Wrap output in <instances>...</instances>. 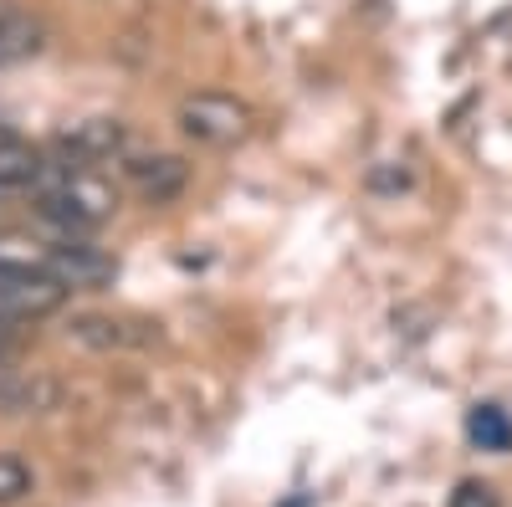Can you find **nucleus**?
Here are the masks:
<instances>
[{
	"instance_id": "8",
	"label": "nucleus",
	"mask_w": 512,
	"mask_h": 507,
	"mask_svg": "<svg viewBox=\"0 0 512 507\" xmlns=\"http://www.w3.org/2000/svg\"><path fill=\"white\" fill-rule=\"evenodd\" d=\"M466 441L477 451H512V415L502 405H472L466 410Z\"/></svg>"
},
{
	"instance_id": "4",
	"label": "nucleus",
	"mask_w": 512,
	"mask_h": 507,
	"mask_svg": "<svg viewBox=\"0 0 512 507\" xmlns=\"http://www.w3.org/2000/svg\"><path fill=\"white\" fill-rule=\"evenodd\" d=\"M72 292L52 277V272H0V323H36V318H52Z\"/></svg>"
},
{
	"instance_id": "9",
	"label": "nucleus",
	"mask_w": 512,
	"mask_h": 507,
	"mask_svg": "<svg viewBox=\"0 0 512 507\" xmlns=\"http://www.w3.org/2000/svg\"><path fill=\"white\" fill-rule=\"evenodd\" d=\"M41 159L31 144H21L16 134L11 139H0V190H31V180L41 175Z\"/></svg>"
},
{
	"instance_id": "13",
	"label": "nucleus",
	"mask_w": 512,
	"mask_h": 507,
	"mask_svg": "<svg viewBox=\"0 0 512 507\" xmlns=\"http://www.w3.org/2000/svg\"><path fill=\"white\" fill-rule=\"evenodd\" d=\"M11 16H16V6H11V0H0V36H6V26H11Z\"/></svg>"
},
{
	"instance_id": "10",
	"label": "nucleus",
	"mask_w": 512,
	"mask_h": 507,
	"mask_svg": "<svg viewBox=\"0 0 512 507\" xmlns=\"http://www.w3.org/2000/svg\"><path fill=\"white\" fill-rule=\"evenodd\" d=\"M57 385H52V379H31V385H6V395H0V400H6V410H16V415H41V410H57Z\"/></svg>"
},
{
	"instance_id": "11",
	"label": "nucleus",
	"mask_w": 512,
	"mask_h": 507,
	"mask_svg": "<svg viewBox=\"0 0 512 507\" xmlns=\"http://www.w3.org/2000/svg\"><path fill=\"white\" fill-rule=\"evenodd\" d=\"M31 492V472L21 456H0V507L6 502H21Z\"/></svg>"
},
{
	"instance_id": "5",
	"label": "nucleus",
	"mask_w": 512,
	"mask_h": 507,
	"mask_svg": "<svg viewBox=\"0 0 512 507\" xmlns=\"http://www.w3.org/2000/svg\"><path fill=\"white\" fill-rule=\"evenodd\" d=\"M118 169H123L128 190H134L139 200H149V205H169L190 185V164L180 154H139L134 149V154L118 159Z\"/></svg>"
},
{
	"instance_id": "7",
	"label": "nucleus",
	"mask_w": 512,
	"mask_h": 507,
	"mask_svg": "<svg viewBox=\"0 0 512 507\" xmlns=\"http://www.w3.org/2000/svg\"><path fill=\"white\" fill-rule=\"evenodd\" d=\"M67 338L77 349H93V354H113V349H139L149 344V333L128 318H108V313H82L67 323Z\"/></svg>"
},
{
	"instance_id": "6",
	"label": "nucleus",
	"mask_w": 512,
	"mask_h": 507,
	"mask_svg": "<svg viewBox=\"0 0 512 507\" xmlns=\"http://www.w3.org/2000/svg\"><path fill=\"white\" fill-rule=\"evenodd\" d=\"M47 272L67 292H98V287L113 282V257H108V251H98L93 241H82V236H62L47 251Z\"/></svg>"
},
{
	"instance_id": "14",
	"label": "nucleus",
	"mask_w": 512,
	"mask_h": 507,
	"mask_svg": "<svg viewBox=\"0 0 512 507\" xmlns=\"http://www.w3.org/2000/svg\"><path fill=\"white\" fill-rule=\"evenodd\" d=\"M6 385H11V364H6V354H0V395H6Z\"/></svg>"
},
{
	"instance_id": "1",
	"label": "nucleus",
	"mask_w": 512,
	"mask_h": 507,
	"mask_svg": "<svg viewBox=\"0 0 512 507\" xmlns=\"http://www.w3.org/2000/svg\"><path fill=\"white\" fill-rule=\"evenodd\" d=\"M36 210L57 226V236H88L118 210V190L103 180V169H72V164H41L31 180Z\"/></svg>"
},
{
	"instance_id": "2",
	"label": "nucleus",
	"mask_w": 512,
	"mask_h": 507,
	"mask_svg": "<svg viewBox=\"0 0 512 507\" xmlns=\"http://www.w3.org/2000/svg\"><path fill=\"white\" fill-rule=\"evenodd\" d=\"M251 123H256V113L241 98H231V93H190L180 103V129L195 144H205V149H236V144H246Z\"/></svg>"
},
{
	"instance_id": "12",
	"label": "nucleus",
	"mask_w": 512,
	"mask_h": 507,
	"mask_svg": "<svg viewBox=\"0 0 512 507\" xmlns=\"http://www.w3.org/2000/svg\"><path fill=\"white\" fill-rule=\"evenodd\" d=\"M446 507H502V497H497V487L492 482H456V492L446 497Z\"/></svg>"
},
{
	"instance_id": "15",
	"label": "nucleus",
	"mask_w": 512,
	"mask_h": 507,
	"mask_svg": "<svg viewBox=\"0 0 512 507\" xmlns=\"http://www.w3.org/2000/svg\"><path fill=\"white\" fill-rule=\"evenodd\" d=\"M0 139H11V129H6V123H0Z\"/></svg>"
},
{
	"instance_id": "3",
	"label": "nucleus",
	"mask_w": 512,
	"mask_h": 507,
	"mask_svg": "<svg viewBox=\"0 0 512 507\" xmlns=\"http://www.w3.org/2000/svg\"><path fill=\"white\" fill-rule=\"evenodd\" d=\"M52 149H57V164L103 169V164H118L123 154H134V134H128L123 118H82L67 134H57Z\"/></svg>"
},
{
	"instance_id": "16",
	"label": "nucleus",
	"mask_w": 512,
	"mask_h": 507,
	"mask_svg": "<svg viewBox=\"0 0 512 507\" xmlns=\"http://www.w3.org/2000/svg\"><path fill=\"white\" fill-rule=\"evenodd\" d=\"M0 195H6V190H0Z\"/></svg>"
}]
</instances>
